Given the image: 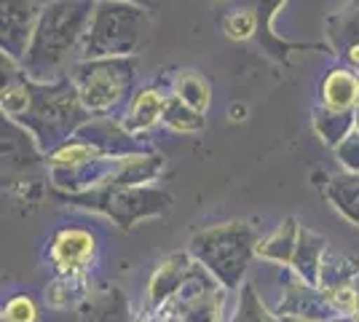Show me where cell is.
<instances>
[{"mask_svg": "<svg viewBox=\"0 0 359 322\" xmlns=\"http://www.w3.org/2000/svg\"><path fill=\"white\" fill-rule=\"evenodd\" d=\"M335 156L341 159V164H344L348 172L359 175V129H354V132L335 148Z\"/></svg>", "mask_w": 359, "mask_h": 322, "instance_id": "obj_25", "label": "cell"}, {"mask_svg": "<svg viewBox=\"0 0 359 322\" xmlns=\"http://www.w3.org/2000/svg\"><path fill=\"white\" fill-rule=\"evenodd\" d=\"M225 288L196 261L194 274L182 285V290L172 298L180 322H223Z\"/></svg>", "mask_w": 359, "mask_h": 322, "instance_id": "obj_7", "label": "cell"}, {"mask_svg": "<svg viewBox=\"0 0 359 322\" xmlns=\"http://www.w3.org/2000/svg\"><path fill=\"white\" fill-rule=\"evenodd\" d=\"M327 41L338 57H346L359 48V0H348L338 14L330 16Z\"/></svg>", "mask_w": 359, "mask_h": 322, "instance_id": "obj_13", "label": "cell"}, {"mask_svg": "<svg viewBox=\"0 0 359 322\" xmlns=\"http://www.w3.org/2000/svg\"><path fill=\"white\" fill-rule=\"evenodd\" d=\"M327 199L332 201V207L344 215L346 220L359 226V175L341 172V175L330 177Z\"/></svg>", "mask_w": 359, "mask_h": 322, "instance_id": "obj_17", "label": "cell"}, {"mask_svg": "<svg viewBox=\"0 0 359 322\" xmlns=\"http://www.w3.org/2000/svg\"><path fill=\"white\" fill-rule=\"evenodd\" d=\"M314 126L327 145H341L354 129H357V113L354 110H332V107H316Z\"/></svg>", "mask_w": 359, "mask_h": 322, "instance_id": "obj_18", "label": "cell"}, {"mask_svg": "<svg viewBox=\"0 0 359 322\" xmlns=\"http://www.w3.org/2000/svg\"><path fill=\"white\" fill-rule=\"evenodd\" d=\"M158 322H180L177 314H172V317H164V320H158Z\"/></svg>", "mask_w": 359, "mask_h": 322, "instance_id": "obj_31", "label": "cell"}, {"mask_svg": "<svg viewBox=\"0 0 359 322\" xmlns=\"http://www.w3.org/2000/svg\"><path fill=\"white\" fill-rule=\"evenodd\" d=\"M164 105H166V100L156 92V89L140 92L135 97L132 107H129V113H126L123 126H126L129 132H142V129H148L150 123H156L158 116H164Z\"/></svg>", "mask_w": 359, "mask_h": 322, "instance_id": "obj_19", "label": "cell"}, {"mask_svg": "<svg viewBox=\"0 0 359 322\" xmlns=\"http://www.w3.org/2000/svg\"><path fill=\"white\" fill-rule=\"evenodd\" d=\"M228 322H282L273 311L266 309V304L257 298L255 288L247 282L241 285V295H239V307L233 311V317Z\"/></svg>", "mask_w": 359, "mask_h": 322, "instance_id": "obj_20", "label": "cell"}, {"mask_svg": "<svg viewBox=\"0 0 359 322\" xmlns=\"http://www.w3.org/2000/svg\"><path fill=\"white\" fill-rule=\"evenodd\" d=\"M282 322H316V320H303V317H282Z\"/></svg>", "mask_w": 359, "mask_h": 322, "instance_id": "obj_29", "label": "cell"}, {"mask_svg": "<svg viewBox=\"0 0 359 322\" xmlns=\"http://www.w3.org/2000/svg\"><path fill=\"white\" fill-rule=\"evenodd\" d=\"M67 199L78 201L81 207L110 215L121 229H132L142 217L161 215L172 204V196L166 191H161V188H142V185L94 188V191H83V194H75V196H67Z\"/></svg>", "mask_w": 359, "mask_h": 322, "instance_id": "obj_5", "label": "cell"}, {"mask_svg": "<svg viewBox=\"0 0 359 322\" xmlns=\"http://www.w3.org/2000/svg\"><path fill=\"white\" fill-rule=\"evenodd\" d=\"M322 100L332 110L359 107V76L354 70H332L322 81Z\"/></svg>", "mask_w": 359, "mask_h": 322, "instance_id": "obj_14", "label": "cell"}, {"mask_svg": "<svg viewBox=\"0 0 359 322\" xmlns=\"http://www.w3.org/2000/svg\"><path fill=\"white\" fill-rule=\"evenodd\" d=\"M357 129H359V107H357Z\"/></svg>", "mask_w": 359, "mask_h": 322, "instance_id": "obj_32", "label": "cell"}, {"mask_svg": "<svg viewBox=\"0 0 359 322\" xmlns=\"http://www.w3.org/2000/svg\"><path fill=\"white\" fill-rule=\"evenodd\" d=\"M97 0H48L41 8L38 25L32 32L30 48L25 54V76L46 83L67 65V60L81 51V43L89 32Z\"/></svg>", "mask_w": 359, "mask_h": 322, "instance_id": "obj_1", "label": "cell"}, {"mask_svg": "<svg viewBox=\"0 0 359 322\" xmlns=\"http://www.w3.org/2000/svg\"><path fill=\"white\" fill-rule=\"evenodd\" d=\"M177 97L182 102L204 113V107L210 105V86L204 83V78H198L196 73H185V76L177 81Z\"/></svg>", "mask_w": 359, "mask_h": 322, "instance_id": "obj_22", "label": "cell"}, {"mask_svg": "<svg viewBox=\"0 0 359 322\" xmlns=\"http://www.w3.org/2000/svg\"><path fill=\"white\" fill-rule=\"evenodd\" d=\"M3 322H38V307L30 295H14L3 307Z\"/></svg>", "mask_w": 359, "mask_h": 322, "instance_id": "obj_23", "label": "cell"}, {"mask_svg": "<svg viewBox=\"0 0 359 322\" xmlns=\"http://www.w3.org/2000/svg\"><path fill=\"white\" fill-rule=\"evenodd\" d=\"M330 322H359V320H354V317H335V320H330Z\"/></svg>", "mask_w": 359, "mask_h": 322, "instance_id": "obj_30", "label": "cell"}, {"mask_svg": "<svg viewBox=\"0 0 359 322\" xmlns=\"http://www.w3.org/2000/svg\"><path fill=\"white\" fill-rule=\"evenodd\" d=\"M38 161V140L32 137L30 129L19 126L14 119H3V183L27 169H35Z\"/></svg>", "mask_w": 359, "mask_h": 322, "instance_id": "obj_10", "label": "cell"}, {"mask_svg": "<svg viewBox=\"0 0 359 322\" xmlns=\"http://www.w3.org/2000/svg\"><path fill=\"white\" fill-rule=\"evenodd\" d=\"M322 253H325V239L314 234V231L300 229L298 247H295V258H292V269L298 271V276L316 288L319 285V269H322Z\"/></svg>", "mask_w": 359, "mask_h": 322, "instance_id": "obj_15", "label": "cell"}, {"mask_svg": "<svg viewBox=\"0 0 359 322\" xmlns=\"http://www.w3.org/2000/svg\"><path fill=\"white\" fill-rule=\"evenodd\" d=\"M282 6V0H255V14H257V30H263L269 35V48L271 54L279 57V51L273 46V38H271V16L276 14V8Z\"/></svg>", "mask_w": 359, "mask_h": 322, "instance_id": "obj_26", "label": "cell"}, {"mask_svg": "<svg viewBox=\"0 0 359 322\" xmlns=\"http://www.w3.org/2000/svg\"><path fill=\"white\" fill-rule=\"evenodd\" d=\"M298 236L300 229L295 223V217H287L282 220L273 234H269L260 245H257V255L260 258H269V261L276 263H290L292 266V258H295V247H298Z\"/></svg>", "mask_w": 359, "mask_h": 322, "instance_id": "obj_16", "label": "cell"}, {"mask_svg": "<svg viewBox=\"0 0 359 322\" xmlns=\"http://www.w3.org/2000/svg\"><path fill=\"white\" fill-rule=\"evenodd\" d=\"M43 3H48V0H43ZM126 3H137V6H145V8L153 6V0H126Z\"/></svg>", "mask_w": 359, "mask_h": 322, "instance_id": "obj_28", "label": "cell"}, {"mask_svg": "<svg viewBox=\"0 0 359 322\" xmlns=\"http://www.w3.org/2000/svg\"><path fill=\"white\" fill-rule=\"evenodd\" d=\"M196 269V258L185 255V253H177V255H169L158 269L156 274L150 279V288H148V301L150 307H164L169 304L180 290L182 285L188 282V276L194 274Z\"/></svg>", "mask_w": 359, "mask_h": 322, "instance_id": "obj_11", "label": "cell"}, {"mask_svg": "<svg viewBox=\"0 0 359 322\" xmlns=\"http://www.w3.org/2000/svg\"><path fill=\"white\" fill-rule=\"evenodd\" d=\"M150 14L145 6L126 0H97L89 32L81 43V62L129 57L148 41Z\"/></svg>", "mask_w": 359, "mask_h": 322, "instance_id": "obj_2", "label": "cell"}, {"mask_svg": "<svg viewBox=\"0 0 359 322\" xmlns=\"http://www.w3.org/2000/svg\"><path fill=\"white\" fill-rule=\"evenodd\" d=\"M257 231L247 220L217 223L191 239V255L210 271L225 290L241 288V279L257 253Z\"/></svg>", "mask_w": 359, "mask_h": 322, "instance_id": "obj_3", "label": "cell"}, {"mask_svg": "<svg viewBox=\"0 0 359 322\" xmlns=\"http://www.w3.org/2000/svg\"><path fill=\"white\" fill-rule=\"evenodd\" d=\"M97 258V239L86 229H62L51 242V261L67 279L81 276Z\"/></svg>", "mask_w": 359, "mask_h": 322, "instance_id": "obj_9", "label": "cell"}, {"mask_svg": "<svg viewBox=\"0 0 359 322\" xmlns=\"http://www.w3.org/2000/svg\"><path fill=\"white\" fill-rule=\"evenodd\" d=\"M16 121L27 123L32 137L41 148H62L67 137L86 121V107L75 92L73 81H54V83H32L27 107Z\"/></svg>", "mask_w": 359, "mask_h": 322, "instance_id": "obj_4", "label": "cell"}, {"mask_svg": "<svg viewBox=\"0 0 359 322\" xmlns=\"http://www.w3.org/2000/svg\"><path fill=\"white\" fill-rule=\"evenodd\" d=\"M0 11H3L0 14L3 54H8L11 60H25L41 16L35 0H0Z\"/></svg>", "mask_w": 359, "mask_h": 322, "instance_id": "obj_8", "label": "cell"}, {"mask_svg": "<svg viewBox=\"0 0 359 322\" xmlns=\"http://www.w3.org/2000/svg\"><path fill=\"white\" fill-rule=\"evenodd\" d=\"M145 322H156V320H145Z\"/></svg>", "mask_w": 359, "mask_h": 322, "instance_id": "obj_33", "label": "cell"}, {"mask_svg": "<svg viewBox=\"0 0 359 322\" xmlns=\"http://www.w3.org/2000/svg\"><path fill=\"white\" fill-rule=\"evenodd\" d=\"M344 60L348 62V65H351V67H354V73H357V76H359V48H354V51H351V54H346Z\"/></svg>", "mask_w": 359, "mask_h": 322, "instance_id": "obj_27", "label": "cell"}, {"mask_svg": "<svg viewBox=\"0 0 359 322\" xmlns=\"http://www.w3.org/2000/svg\"><path fill=\"white\" fill-rule=\"evenodd\" d=\"M223 27L236 41L239 38H250L252 32H257V14L255 11H231V14L225 16Z\"/></svg>", "mask_w": 359, "mask_h": 322, "instance_id": "obj_24", "label": "cell"}, {"mask_svg": "<svg viewBox=\"0 0 359 322\" xmlns=\"http://www.w3.org/2000/svg\"><path fill=\"white\" fill-rule=\"evenodd\" d=\"M135 78V62L129 57L78 62L73 70V86L86 110L102 113L126 97Z\"/></svg>", "mask_w": 359, "mask_h": 322, "instance_id": "obj_6", "label": "cell"}, {"mask_svg": "<svg viewBox=\"0 0 359 322\" xmlns=\"http://www.w3.org/2000/svg\"><path fill=\"white\" fill-rule=\"evenodd\" d=\"M161 119H164L172 129H180V132H198V129H204V119H201V113L194 110L188 102H182L180 97L166 100L164 116H161Z\"/></svg>", "mask_w": 359, "mask_h": 322, "instance_id": "obj_21", "label": "cell"}, {"mask_svg": "<svg viewBox=\"0 0 359 322\" xmlns=\"http://www.w3.org/2000/svg\"><path fill=\"white\" fill-rule=\"evenodd\" d=\"M81 322H135V317L129 298L118 285H113L86 295V301L81 304Z\"/></svg>", "mask_w": 359, "mask_h": 322, "instance_id": "obj_12", "label": "cell"}]
</instances>
